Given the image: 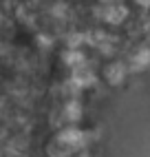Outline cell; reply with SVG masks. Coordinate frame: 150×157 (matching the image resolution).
Segmentation results:
<instances>
[{"mask_svg":"<svg viewBox=\"0 0 150 157\" xmlns=\"http://www.w3.org/2000/svg\"><path fill=\"white\" fill-rule=\"evenodd\" d=\"M126 75H128V67L124 64V62H119V60H115V62H111V64L104 67V78L113 86H119L126 80Z\"/></svg>","mask_w":150,"mask_h":157,"instance_id":"cell-1","label":"cell"},{"mask_svg":"<svg viewBox=\"0 0 150 157\" xmlns=\"http://www.w3.org/2000/svg\"><path fill=\"white\" fill-rule=\"evenodd\" d=\"M128 69H144L150 64V47L148 44H141V47H135L128 56Z\"/></svg>","mask_w":150,"mask_h":157,"instance_id":"cell-2","label":"cell"}]
</instances>
